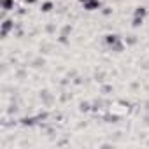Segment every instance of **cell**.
I'll return each mask as SVG.
<instances>
[{"label":"cell","mask_w":149,"mask_h":149,"mask_svg":"<svg viewBox=\"0 0 149 149\" xmlns=\"http://www.w3.org/2000/svg\"><path fill=\"white\" fill-rule=\"evenodd\" d=\"M53 9V2L51 0H46V2H42V6H40V11L42 13H49Z\"/></svg>","instance_id":"obj_6"},{"label":"cell","mask_w":149,"mask_h":149,"mask_svg":"<svg viewBox=\"0 0 149 149\" xmlns=\"http://www.w3.org/2000/svg\"><path fill=\"white\" fill-rule=\"evenodd\" d=\"M137 42V39H135V35H130L128 39H126V44H135Z\"/></svg>","instance_id":"obj_11"},{"label":"cell","mask_w":149,"mask_h":149,"mask_svg":"<svg viewBox=\"0 0 149 149\" xmlns=\"http://www.w3.org/2000/svg\"><path fill=\"white\" fill-rule=\"evenodd\" d=\"M70 32H72V26H70V25H67V26H65V28L61 30V35H63V37H67V35H68Z\"/></svg>","instance_id":"obj_10"},{"label":"cell","mask_w":149,"mask_h":149,"mask_svg":"<svg viewBox=\"0 0 149 149\" xmlns=\"http://www.w3.org/2000/svg\"><path fill=\"white\" fill-rule=\"evenodd\" d=\"M111 49H112V51H116V53H121V51L125 49V42H123V40H119L118 44H114V46H111Z\"/></svg>","instance_id":"obj_7"},{"label":"cell","mask_w":149,"mask_h":149,"mask_svg":"<svg viewBox=\"0 0 149 149\" xmlns=\"http://www.w3.org/2000/svg\"><path fill=\"white\" fill-rule=\"evenodd\" d=\"M121 40V37L118 35V33H107L105 35V44L107 46H114V44H118Z\"/></svg>","instance_id":"obj_3"},{"label":"cell","mask_w":149,"mask_h":149,"mask_svg":"<svg viewBox=\"0 0 149 149\" xmlns=\"http://www.w3.org/2000/svg\"><path fill=\"white\" fill-rule=\"evenodd\" d=\"M11 30H14V21L13 19H2V23H0V35H2V39H6Z\"/></svg>","instance_id":"obj_1"},{"label":"cell","mask_w":149,"mask_h":149,"mask_svg":"<svg viewBox=\"0 0 149 149\" xmlns=\"http://www.w3.org/2000/svg\"><path fill=\"white\" fill-rule=\"evenodd\" d=\"M83 7L86 11H98L102 7V2H100V0H86V2L83 4Z\"/></svg>","instance_id":"obj_2"},{"label":"cell","mask_w":149,"mask_h":149,"mask_svg":"<svg viewBox=\"0 0 149 149\" xmlns=\"http://www.w3.org/2000/svg\"><path fill=\"white\" fill-rule=\"evenodd\" d=\"M81 111H90V104H88V102L81 104Z\"/></svg>","instance_id":"obj_13"},{"label":"cell","mask_w":149,"mask_h":149,"mask_svg":"<svg viewBox=\"0 0 149 149\" xmlns=\"http://www.w3.org/2000/svg\"><path fill=\"white\" fill-rule=\"evenodd\" d=\"M142 23H144V18H135V16H133V21H132V26H133V28L142 26Z\"/></svg>","instance_id":"obj_9"},{"label":"cell","mask_w":149,"mask_h":149,"mask_svg":"<svg viewBox=\"0 0 149 149\" xmlns=\"http://www.w3.org/2000/svg\"><path fill=\"white\" fill-rule=\"evenodd\" d=\"M21 125L23 126H33L35 125V118H23L21 119Z\"/></svg>","instance_id":"obj_8"},{"label":"cell","mask_w":149,"mask_h":149,"mask_svg":"<svg viewBox=\"0 0 149 149\" xmlns=\"http://www.w3.org/2000/svg\"><path fill=\"white\" fill-rule=\"evenodd\" d=\"M0 7H2L4 13L14 11V0H2V2H0Z\"/></svg>","instance_id":"obj_4"},{"label":"cell","mask_w":149,"mask_h":149,"mask_svg":"<svg viewBox=\"0 0 149 149\" xmlns=\"http://www.w3.org/2000/svg\"><path fill=\"white\" fill-rule=\"evenodd\" d=\"M133 16H135V18H144V19H146V16H147V9H146L144 6H139V7H135Z\"/></svg>","instance_id":"obj_5"},{"label":"cell","mask_w":149,"mask_h":149,"mask_svg":"<svg viewBox=\"0 0 149 149\" xmlns=\"http://www.w3.org/2000/svg\"><path fill=\"white\" fill-rule=\"evenodd\" d=\"M79 2H81V4H84V2H86V0H79Z\"/></svg>","instance_id":"obj_15"},{"label":"cell","mask_w":149,"mask_h":149,"mask_svg":"<svg viewBox=\"0 0 149 149\" xmlns=\"http://www.w3.org/2000/svg\"><path fill=\"white\" fill-rule=\"evenodd\" d=\"M102 13H104V16H109V14L112 13V9H111V7H104V11H102Z\"/></svg>","instance_id":"obj_12"},{"label":"cell","mask_w":149,"mask_h":149,"mask_svg":"<svg viewBox=\"0 0 149 149\" xmlns=\"http://www.w3.org/2000/svg\"><path fill=\"white\" fill-rule=\"evenodd\" d=\"M25 2H26L28 6H33V4H37V2H39V0H25Z\"/></svg>","instance_id":"obj_14"}]
</instances>
